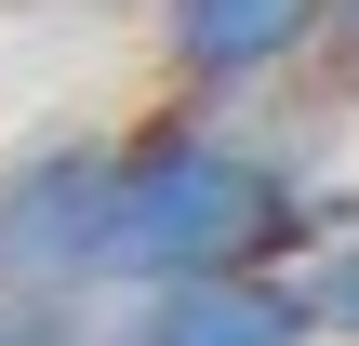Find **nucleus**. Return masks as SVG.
Returning a JSON list of instances; mask_svg holds the SVG:
<instances>
[{"instance_id":"f257e3e1","label":"nucleus","mask_w":359,"mask_h":346,"mask_svg":"<svg viewBox=\"0 0 359 346\" xmlns=\"http://www.w3.org/2000/svg\"><path fill=\"white\" fill-rule=\"evenodd\" d=\"M333 240V200L293 147L240 133L226 107H173L120 133V293L133 280H213V267H306Z\"/></svg>"},{"instance_id":"f03ea898","label":"nucleus","mask_w":359,"mask_h":346,"mask_svg":"<svg viewBox=\"0 0 359 346\" xmlns=\"http://www.w3.org/2000/svg\"><path fill=\"white\" fill-rule=\"evenodd\" d=\"M0 293L27 307L120 293V133H40L0 160Z\"/></svg>"},{"instance_id":"7ed1b4c3","label":"nucleus","mask_w":359,"mask_h":346,"mask_svg":"<svg viewBox=\"0 0 359 346\" xmlns=\"http://www.w3.org/2000/svg\"><path fill=\"white\" fill-rule=\"evenodd\" d=\"M107 346H320V307L293 267H213V280H133L93 307Z\"/></svg>"},{"instance_id":"20e7f679","label":"nucleus","mask_w":359,"mask_h":346,"mask_svg":"<svg viewBox=\"0 0 359 346\" xmlns=\"http://www.w3.org/2000/svg\"><path fill=\"white\" fill-rule=\"evenodd\" d=\"M333 0H160V67L187 107H240L280 67H320Z\"/></svg>"},{"instance_id":"39448f33","label":"nucleus","mask_w":359,"mask_h":346,"mask_svg":"<svg viewBox=\"0 0 359 346\" xmlns=\"http://www.w3.org/2000/svg\"><path fill=\"white\" fill-rule=\"evenodd\" d=\"M293 280H306V307H320V346H359V227H333Z\"/></svg>"},{"instance_id":"423d86ee","label":"nucleus","mask_w":359,"mask_h":346,"mask_svg":"<svg viewBox=\"0 0 359 346\" xmlns=\"http://www.w3.org/2000/svg\"><path fill=\"white\" fill-rule=\"evenodd\" d=\"M0 346H107L93 307H27V293H0Z\"/></svg>"},{"instance_id":"0eeeda50","label":"nucleus","mask_w":359,"mask_h":346,"mask_svg":"<svg viewBox=\"0 0 359 346\" xmlns=\"http://www.w3.org/2000/svg\"><path fill=\"white\" fill-rule=\"evenodd\" d=\"M320 93L359 107V0H333V27H320Z\"/></svg>"}]
</instances>
